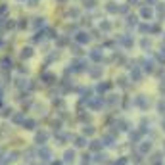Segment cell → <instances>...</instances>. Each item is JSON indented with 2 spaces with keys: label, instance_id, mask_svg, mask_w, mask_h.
<instances>
[{
  "label": "cell",
  "instance_id": "3957f363",
  "mask_svg": "<svg viewBox=\"0 0 165 165\" xmlns=\"http://www.w3.org/2000/svg\"><path fill=\"white\" fill-rule=\"evenodd\" d=\"M150 2H154V0H150Z\"/></svg>",
  "mask_w": 165,
  "mask_h": 165
},
{
  "label": "cell",
  "instance_id": "7a4b0ae2",
  "mask_svg": "<svg viewBox=\"0 0 165 165\" xmlns=\"http://www.w3.org/2000/svg\"><path fill=\"white\" fill-rule=\"evenodd\" d=\"M159 111H163V113H165V102L159 104Z\"/></svg>",
  "mask_w": 165,
  "mask_h": 165
},
{
  "label": "cell",
  "instance_id": "277c9868",
  "mask_svg": "<svg viewBox=\"0 0 165 165\" xmlns=\"http://www.w3.org/2000/svg\"><path fill=\"white\" fill-rule=\"evenodd\" d=\"M163 127H165V125H163Z\"/></svg>",
  "mask_w": 165,
  "mask_h": 165
},
{
  "label": "cell",
  "instance_id": "6da1fadb",
  "mask_svg": "<svg viewBox=\"0 0 165 165\" xmlns=\"http://www.w3.org/2000/svg\"><path fill=\"white\" fill-rule=\"evenodd\" d=\"M142 16L144 17H152V8H144V10H142Z\"/></svg>",
  "mask_w": 165,
  "mask_h": 165
}]
</instances>
